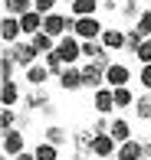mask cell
Returning a JSON list of instances; mask_svg holds the SVG:
<instances>
[{
    "instance_id": "cell-2",
    "label": "cell",
    "mask_w": 151,
    "mask_h": 160,
    "mask_svg": "<svg viewBox=\"0 0 151 160\" xmlns=\"http://www.w3.org/2000/svg\"><path fill=\"white\" fill-rule=\"evenodd\" d=\"M56 52L62 56L66 65H79V62H82V39H79L76 33L62 36V39H56Z\"/></svg>"
},
{
    "instance_id": "cell-17",
    "label": "cell",
    "mask_w": 151,
    "mask_h": 160,
    "mask_svg": "<svg viewBox=\"0 0 151 160\" xmlns=\"http://www.w3.org/2000/svg\"><path fill=\"white\" fill-rule=\"evenodd\" d=\"M20 101H23V95H20V85L13 82V78L10 82H0V105L3 108H17Z\"/></svg>"
},
{
    "instance_id": "cell-13",
    "label": "cell",
    "mask_w": 151,
    "mask_h": 160,
    "mask_svg": "<svg viewBox=\"0 0 151 160\" xmlns=\"http://www.w3.org/2000/svg\"><path fill=\"white\" fill-rule=\"evenodd\" d=\"M82 69V82H85V88H102L105 85V65H99V62H82L79 65Z\"/></svg>"
},
{
    "instance_id": "cell-5",
    "label": "cell",
    "mask_w": 151,
    "mask_h": 160,
    "mask_svg": "<svg viewBox=\"0 0 151 160\" xmlns=\"http://www.w3.org/2000/svg\"><path fill=\"white\" fill-rule=\"evenodd\" d=\"M102 30H105V26H102V20H99V17H76V36H79V39H102Z\"/></svg>"
},
{
    "instance_id": "cell-1",
    "label": "cell",
    "mask_w": 151,
    "mask_h": 160,
    "mask_svg": "<svg viewBox=\"0 0 151 160\" xmlns=\"http://www.w3.org/2000/svg\"><path fill=\"white\" fill-rule=\"evenodd\" d=\"M73 30H76V17H62L59 10L46 13V20H43V33H49L53 39H62V36H69Z\"/></svg>"
},
{
    "instance_id": "cell-35",
    "label": "cell",
    "mask_w": 151,
    "mask_h": 160,
    "mask_svg": "<svg viewBox=\"0 0 151 160\" xmlns=\"http://www.w3.org/2000/svg\"><path fill=\"white\" fill-rule=\"evenodd\" d=\"M138 82H141V88H145V92H151V65H141Z\"/></svg>"
},
{
    "instance_id": "cell-14",
    "label": "cell",
    "mask_w": 151,
    "mask_h": 160,
    "mask_svg": "<svg viewBox=\"0 0 151 160\" xmlns=\"http://www.w3.org/2000/svg\"><path fill=\"white\" fill-rule=\"evenodd\" d=\"M115 150H118V141L112 134H95V144H92V157L95 160H112Z\"/></svg>"
},
{
    "instance_id": "cell-34",
    "label": "cell",
    "mask_w": 151,
    "mask_h": 160,
    "mask_svg": "<svg viewBox=\"0 0 151 160\" xmlns=\"http://www.w3.org/2000/svg\"><path fill=\"white\" fill-rule=\"evenodd\" d=\"M56 3H59V0H33V7H36L43 17H46V13H56Z\"/></svg>"
},
{
    "instance_id": "cell-7",
    "label": "cell",
    "mask_w": 151,
    "mask_h": 160,
    "mask_svg": "<svg viewBox=\"0 0 151 160\" xmlns=\"http://www.w3.org/2000/svg\"><path fill=\"white\" fill-rule=\"evenodd\" d=\"M23 105L30 108L33 114H53V111H56V108H53V98H49L43 88H33V92H26V95H23Z\"/></svg>"
},
{
    "instance_id": "cell-36",
    "label": "cell",
    "mask_w": 151,
    "mask_h": 160,
    "mask_svg": "<svg viewBox=\"0 0 151 160\" xmlns=\"http://www.w3.org/2000/svg\"><path fill=\"white\" fill-rule=\"evenodd\" d=\"M13 160H36V154H33V150H26V154H20V157H13Z\"/></svg>"
},
{
    "instance_id": "cell-9",
    "label": "cell",
    "mask_w": 151,
    "mask_h": 160,
    "mask_svg": "<svg viewBox=\"0 0 151 160\" xmlns=\"http://www.w3.org/2000/svg\"><path fill=\"white\" fill-rule=\"evenodd\" d=\"M105 85L109 88H121V85H132V69L125 62H112L105 69Z\"/></svg>"
},
{
    "instance_id": "cell-28",
    "label": "cell",
    "mask_w": 151,
    "mask_h": 160,
    "mask_svg": "<svg viewBox=\"0 0 151 160\" xmlns=\"http://www.w3.org/2000/svg\"><path fill=\"white\" fill-rule=\"evenodd\" d=\"M43 65H46V69H49V75H56V78H59V75H62V69H66V62H62V56L56 52V49L43 56Z\"/></svg>"
},
{
    "instance_id": "cell-18",
    "label": "cell",
    "mask_w": 151,
    "mask_h": 160,
    "mask_svg": "<svg viewBox=\"0 0 151 160\" xmlns=\"http://www.w3.org/2000/svg\"><path fill=\"white\" fill-rule=\"evenodd\" d=\"M43 20H46V17H43L40 10H30V13L20 17V26H23V36H26V39H33V36L43 30Z\"/></svg>"
},
{
    "instance_id": "cell-3",
    "label": "cell",
    "mask_w": 151,
    "mask_h": 160,
    "mask_svg": "<svg viewBox=\"0 0 151 160\" xmlns=\"http://www.w3.org/2000/svg\"><path fill=\"white\" fill-rule=\"evenodd\" d=\"M0 150H3V160H13L20 154H26V137L20 128L13 131H3V137H0Z\"/></svg>"
},
{
    "instance_id": "cell-30",
    "label": "cell",
    "mask_w": 151,
    "mask_h": 160,
    "mask_svg": "<svg viewBox=\"0 0 151 160\" xmlns=\"http://www.w3.org/2000/svg\"><path fill=\"white\" fill-rule=\"evenodd\" d=\"M17 124H20L17 111H13V108H0V134H3V131H13Z\"/></svg>"
},
{
    "instance_id": "cell-11",
    "label": "cell",
    "mask_w": 151,
    "mask_h": 160,
    "mask_svg": "<svg viewBox=\"0 0 151 160\" xmlns=\"http://www.w3.org/2000/svg\"><path fill=\"white\" fill-rule=\"evenodd\" d=\"M92 144H95V131L89 128H79L73 134V147H76V160H85V154H92Z\"/></svg>"
},
{
    "instance_id": "cell-15",
    "label": "cell",
    "mask_w": 151,
    "mask_h": 160,
    "mask_svg": "<svg viewBox=\"0 0 151 160\" xmlns=\"http://www.w3.org/2000/svg\"><path fill=\"white\" fill-rule=\"evenodd\" d=\"M59 88H62V92H79V88H85V82H82V69H79V65H66V69H62V75H59Z\"/></svg>"
},
{
    "instance_id": "cell-31",
    "label": "cell",
    "mask_w": 151,
    "mask_h": 160,
    "mask_svg": "<svg viewBox=\"0 0 151 160\" xmlns=\"http://www.w3.org/2000/svg\"><path fill=\"white\" fill-rule=\"evenodd\" d=\"M135 30L145 36V39H151V10H145V13H141V20L135 23Z\"/></svg>"
},
{
    "instance_id": "cell-22",
    "label": "cell",
    "mask_w": 151,
    "mask_h": 160,
    "mask_svg": "<svg viewBox=\"0 0 151 160\" xmlns=\"http://www.w3.org/2000/svg\"><path fill=\"white\" fill-rule=\"evenodd\" d=\"M26 82L33 85V88H43V85L49 82V69L43 62H36V65H30V69H26Z\"/></svg>"
},
{
    "instance_id": "cell-33",
    "label": "cell",
    "mask_w": 151,
    "mask_h": 160,
    "mask_svg": "<svg viewBox=\"0 0 151 160\" xmlns=\"http://www.w3.org/2000/svg\"><path fill=\"white\" fill-rule=\"evenodd\" d=\"M141 42H145V36H141V33H138V30L132 26V30H128V46H125V49H128V52L135 56V52H138V46H141Z\"/></svg>"
},
{
    "instance_id": "cell-21",
    "label": "cell",
    "mask_w": 151,
    "mask_h": 160,
    "mask_svg": "<svg viewBox=\"0 0 151 160\" xmlns=\"http://www.w3.org/2000/svg\"><path fill=\"white\" fill-rule=\"evenodd\" d=\"M109 134H112L118 144L132 141V121H125V118H118V114H115V118H112V131H109Z\"/></svg>"
},
{
    "instance_id": "cell-26",
    "label": "cell",
    "mask_w": 151,
    "mask_h": 160,
    "mask_svg": "<svg viewBox=\"0 0 151 160\" xmlns=\"http://www.w3.org/2000/svg\"><path fill=\"white\" fill-rule=\"evenodd\" d=\"M30 42H33V49H36L40 56H46V52H53V49H56V39H53L49 33H43V30H40L36 36H33Z\"/></svg>"
},
{
    "instance_id": "cell-29",
    "label": "cell",
    "mask_w": 151,
    "mask_h": 160,
    "mask_svg": "<svg viewBox=\"0 0 151 160\" xmlns=\"http://www.w3.org/2000/svg\"><path fill=\"white\" fill-rule=\"evenodd\" d=\"M13 69H17V62H13V56L3 49V56H0V82H10V78H13Z\"/></svg>"
},
{
    "instance_id": "cell-12",
    "label": "cell",
    "mask_w": 151,
    "mask_h": 160,
    "mask_svg": "<svg viewBox=\"0 0 151 160\" xmlns=\"http://www.w3.org/2000/svg\"><path fill=\"white\" fill-rule=\"evenodd\" d=\"M102 42L105 49H109V52H121V49L128 46V30H115V26H105L102 30Z\"/></svg>"
},
{
    "instance_id": "cell-24",
    "label": "cell",
    "mask_w": 151,
    "mask_h": 160,
    "mask_svg": "<svg viewBox=\"0 0 151 160\" xmlns=\"http://www.w3.org/2000/svg\"><path fill=\"white\" fill-rule=\"evenodd\" d=\"M132 111H135V118H138V121H151V92H141Z\"/></svg>"
},
{
    "instance_id": "cell-10",
    "label": "cell",
    "mask_w": 151,
    "mask_h": 160,
    "mask_svg": "<svg viewBox=\"0 0 151 160\" xmlns=\"http://www.w3.org/2000/svg\"><path fill=\"white\" fill-rule=\"evenodd\" d=\"M115 160H148L145 141H138V137H132V141L118 144V150H115Z\"/></svg>"
},
{
    "instance_id": "cell-16",
    "label": "cell",
    "mask_w": 151,
    "mask_h": 160,
    "mask_svg": "<svg viewBox=\"0 0 151 160\" xmlns=\"http://www.w3.org/2000/svg\"><path fill=\"white\" fill-rule=\"evenodd\" d=\"M145 10L148 7L141 3V0H118V17L125 20V23H138Z\"/></svg>"
},
{
    "instance_id": "cell-6",
    "label": "cell",
    "mask_w": 151,
    "mask_h": 160,
    "mask_svg": "<svg viewBox=\"0 0 151 160\" xmlns=\"http://www.w3.org/2000/svg\"><path fill=\"white\" fill-rule=\"evenodd\" d=\"M92 108H95V114H115L118 108H115V88H109V85H102V88L92 92Z\"/></svg>"
},
{
    "instance_id": "cell-37",
    "label": "cell",
    "mask_w": 151,
    "mask_h": 160,
    "mask_svg": "<svg viewBox=\"0 0 151 160\" xmlns=\"http://www.w3.org/2000/svg\"><path fill=\"white\" fill-rule=\"evenodd\" d=\"M59 3H73V0H59Z\"/></svg>"
},
{
    "instance_id": "cell-20",
    "label": "cell",
    "mask_w": 151,
    "mask_h": 160,
    "mask_svg": "<svg viewBox=\"0 0 151 160\" xmlns=\"http://www.w3.org/2000/svg\"><path fill=\"white\" fill-rule=\"evenodd\" d=\"M43 141H49V144H56V147H66V144L69 141H73V134H69V131L66 128H62V124H49L46 131H43Z\"/></svg>"
},
{
    "instance_id": "cell-23",
    "label": "cell",
    "mask_w": 151,
    "mask_h": 160,
    "mask_svg": "<svg viewBox=\"0 0 151 160\" xmlns=\"http://www.w3.org/2000/svg\"><path fill=\"white\" fill-rule=\"evenodd\" d=\"M135 101H138V95L132 92V85H121V88H115V108H135Z\"/></svg>"
},
{
    "instance_id": "cell-8",
    "label": "cell",
    "mask_w": 151,
    "mask_h": 160,
    "mask_svg": "<svg viewBox=\"0 0 151 160\" xmlns=\"http://www.w3.org/2000/svg\"><path fill=\"white\" fill-rule=\"evenodd\" d=\"M0 39H3V46H13V42L23 39V26H20V17H10L7 13L3 20H0Z\"/></svg>"
},
{
    "instance_id": "cell-25",
    "label": "cell",
    "mask_w": 151,
    "mask_h": 160,
    "mask_svg": "<svg viewBox=\"0 0 151 160\" xmlns=\"http://www.w3.org/2000/svg\"><path fill=\"white\" fill-rule=\"evenodd\" d=\"M33 154H36V160H62L59 147H56V144H49V141H40L36 147H33Z\"/></svg>"
},
{
    "instance_id": "cell-27",
    "label": "cell",
    "mask_w": 151,
    "mask_h": 160,
    "mask_svg": "<svg viewBox=\"0 0 151 160\" xmlns=\"http://www.w3.org/2000/svg\"><path fill=\"white\" fill-rule=\"evenodd\" d=\"M3 10L10 13V17H23V13L36 10V7H33V0H3Z\"/></svg>"
},
{
    "instance_id": "cell-4",
    "label": "cell",
    "mask_w": 151,
    "mask_h": 160,
    "mask_svg": "<svg viewBox=\"0 0 151 160\" xmlns=\"http://www.w3.org/2000/svg\"><path fill=\"white\" fill-rule=\"evenodd\" d=\"M3 49L13 56V62H17L20 69H30V65H36V62H40V52L33 49V42H30V39H20V42H13V46H3Z\"/></svg>"
},
{
    "instance_id": "cell-32",
    "label": "cell",
    "mask_w": 151,
    "mask_h": 160,
    "mask_svg": "<svg viewBox=\"0 0 151 160\" xmlns=\"http://www.w3.org/2000/svg\"><path fill=\"white\" fill-rule=\"evenodd\" d=\"M135 59H138V65H151V39H145V42L138 46Z\"/></svg>"
},
{
    "instance_id": "cell-19",
    "label": "cell",
    "mask_w": 151,
    "mask_h": 160,
    "mask_svg": "<svg viewBox=\"0 0 151 160\" xmlns=\"http://www.w3.org/2000/svg\"><path fill=\"white\" fill-rule=\"evenodd\" d=\"M102 10V0H73L69 3V17H95Z\"/></svg>"
},
{
    "instance_id": "cell-38",
    "label": "cell",
    "mask_w": 151,
    "mask_h": 160,
    "mask_svg": "<svg viewBox=\"0 0 151 160\" xmlns=\"http://www.w3.org/2000/svg\"><path fill=\"white\" fill-rule=\"evenodd\" d=\"M148 10H151V3H148Z\"/></svg>"
}]
</instances>
